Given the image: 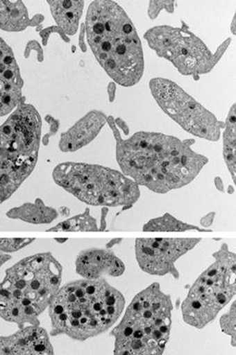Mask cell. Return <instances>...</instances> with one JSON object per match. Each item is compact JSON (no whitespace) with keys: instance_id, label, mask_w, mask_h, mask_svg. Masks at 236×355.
I'll list each match as a JSON object with an SVG mask.
<instances>
[{"instance_id":"1","label":"cell","mask_w":236,"mask_h":355,"mask_svg":"<svg viewBox=\"0 0 236 355\" xmlns=\"http://www.w3.org/2000/svg\"><path fill=\"white\" fill-rule=\"evenodd\" d=\"M117 159L124 175L160 194L188 185L208 162L179 139L146 132L118 141Z\"/></svg>"},{"instance_id":"2","label":"cell","mask_w":236,"mask_h":355,"mask_svg":"<svg viewBox=\"0 0 236 355\" xmlns=\"http://www.w3.org/2000/svg\"><path fill=\"white\" fill-rule=\"evenodd\" d=\"M126 306L122 293L106 279H78L61 286L50 304V336L84 342L108 332Z\"/></svg>"},{"instance_id":"3","label":"cell","mask_w":236,"mask_h":355,"mask_svg":"<svg viewBox=\"0 0 236 355\" xmlns=\"http://www.w3.org/2000/svg\"><path fill=\"white\" fill-rule=\"evenodd\" d=\"M88 44L100 66L123 87H133L144 73L143 49L134 24L113 1H94L85 19Z\"/></svg>"},{"instance_id":"4","label":"cell","mask_w":236,"mask_h":355,"mask_svg":"<svg viewBox=\"0 0 236 355\" xmlns=\"http://www.w3.org/2000/svg\"><path fill=\"white\" fill-rule=\"evenodd\" d=\"M63 268L52 253L25 257L6 270L0 282V318L19 329L40 327V316L61 288Z\"/></svg>"},{"instance_id":"5","label":"cell","mask_w":236,"mask_h":355,"mask_svg":"<svg viewBox=\"0 0 236 355\" xmlns=\"http://www.w3.org/2000/svg\"><path fill=\"white\" fill-rule=\"evenodd\" d=\"M173 309L171 295L158 283L137 293L112 330L114 355H163L172 329Z\"/></svg>"},{"instance_id":"6","label":"cell","mask_w":236,"mask_h":355,"mask_svg":"<svg viewBox=\"0 0 236 355\" xmlns=\"http://www.w3.org/2000/svg\"><path fill=\"white\" fill-rule=\"evenodd\" d=\"M41 123L37 109L22 103L0 126V205L10 199L37 165Z\"/></svg>"},{"instance_id":"7","label":"cell","mask_w":236,"mask_h":355,"mask_svg":"<svg viewBox=\"0 0 236 355\" xmlns=\"http://www.w3.org/2000/svg\"><path fill=\"white\" fill-rule=\"evenodd\" d=\"M53 179L87 205L128 209L140 198L137 183L119 171L99 165L64 162L54 168Z\"/></svg>"},{"instance_id":"8","label":"cell","mask_w":236,"mask_h":355,"mask_svg":"<svg viewBox=\"0 0 236 355\" xmlns=\"http://www.w3.org/2000/svg\"><path fill=\"white\" fill-rule=\"evenodd\" d=\"M214 261L200 275L181 304L183 320L203 329L235 297L236 256L224 243L212 254Z\"/></svg>"},{"instance_id":"9","label":"cell","mask_w":236,"mask_h":355,"mask_svg":"<svg viewBox=\"0 0 236 355\" xmlns=\"http://www.w3.org/2000/svg\"><path fill=\"white\" fill-rule=\"evenodd\" d=\"M149 46L167 59L182 75H202L210 72L219 60L196 35L184 28L161 26L144 34Z\"/></svg>"},{"instance_id":"10","label":"cell","mask_w":236,"mask_h":355,"mask_svg":"<svg viewBox=\"0 0 236 355\" xmlns=\"http://www.w3.org/2000/svg\"><path fill=\"white\" fill-rule=\"evenodd\" d=\"M150 89L162 110L185 131L205 140H219L221 124L217 117L176 83L155 78L150 82Z\"/></svg>"},{"instance_id":"11","label":"cell","mask_w":236,"mask_h":355,"mask_svg":"<svg viewBox=\"0 0 236 355\" xmlns=\"http://www.w3.org/2000/svg\"><path fill=\"white\" fill-rule=\"evenodd\" d=\"M202 239H137L135 259L144 273L151 276L165 277L170 275L178 279L177 260L194 250Z\"/></svg>"},{"instance_id":"12","label":"cell","mask_w":236,"mask_h":355,"mask_svg":"<svg viewBox=\"0 0 236 355\" xmlns=\"http://www.w3.org/2000/svg\"><path fill=\"white\" fill-rule=\"evenodd\" d=\"M23 79L10 46L0 37V117L14 111L22 99Z\"/></svg>"},{"instance_id":"13","label":"cell","mask_w":236,"mask_h":355,"mask_svg":"<svg viewBox=\"0 0 236 355\" xmlns=\"http://www.w3.org/2000/svg\"><path fill=\"white\" fill-rule=\"evenodd\" d=\"M76 272L84 279H105L106 277H117L125 274L126 266L112 250L90 248L81 251L76 257Z\"/></svg>"},{"instance_id":"14","label":"cell","mask_w":236,"mask_h":355,"mask_svg":"<svg viewBox=\"0 0 236 355\" xmlns=\"http://www.w3.org/2000/svg\"><path fill=\"white\" fill-rule=\"evenodd\" d=\"M0 355H55L49 334L43 327L28 325L0 336Z\"/></svg>"},{"instance_id":"15","label":"cell","mask_w":236,"mask_h":355,"mask_svg":"<svg viewBox=\"0 0 236 355\" xmlns=\"http://www.w3.org/2000/svg\"><path fill=\"white\" fill-rule=\"evenodd\" d=\"M106 117L99 111H92L61 135L59 148L62 152H76L91 143L104 127Z\"/></svg>"},{"instance_id":"16","label":"cell","mask_w":236,"mask_h":355,"mask_svg":"<svg viewBox=\"0 0 236 355\" xmlns=\"http://www.w3.org/2000/svg\"><path fill=\"white\" fill-rule=\"evenodd\" d=\"M58 214L57 209L47 206L42 200L37 199L33 203H25L10 209L7 212V217L26 223L45 225L57 220Z\"/></svg>"},{"instance_id":"17","label":"cell","mask_w":236,"mask_h":355,"mask_svg":"<svg viewBox=\"0 0 236 355\" xmlns=\"http://www.w3.org/2000/svg\"><path fill=\"white\" fill-rule=\"evenodd\" d=\"M53 17L61 31L69 35L78 31L85 3L83 1H47Z\"/></svg>"},{"instance_id":"18","label":"cell","mask_w":236,"mask_h":355,"mask_svg":"<svg viewBox=\"0 0 236 355\" xmlns=\"http://www.w3.org/2000/svg\"><path fill=\"white\" fill-rule=\"evenodd\" d=\"M31 24L28 10L22 1H0V28L8 32L25 31Z\"/></svg>"},{"instance_id":"19","label":"cell","mask_w":236,"mask_h":355,"mask_svg":"<svg viewBox=\"0 0 236 355\" xmlns=\"http://www.w3.org/2000/svg\"><path fill=\"white\" fill-rule=\"evenodd\" d=\"M144 232H211V230L201 229L194 225L179 220L170 213H165L161 217L152 218L143 226Z\"/></svg>"},{"instance_id":"20","label":"cell","mask_w":236,"mask_h":355,"mask_svg":"<svg viewBox=\"0 0 236 355\" xmlns=\"http://www.w3.org/2000/svg\"><path fill=\"white\" fill-rule=\"evenodd\" d=\"M47 232H99V224L96 218L90 214V209H85L82 214L64 220L47 230Z\"/></svg>"},{"instance_id":"21","label":"cell","mask_w":236,"mask_h":355,"mask_svg":"<svg viewBox=\"0 0 236 355\" xmlns=\"http://www.w3.org/2000/svg\"><path fill=\"white\" fill-rule=\"evenodd\" d=\"M224 153L227 167L235 183V105L227 119L224 135Z\"/></svg>"},{"instance_id":"22","label":"cell","mask_w":236,"mask_h":355,"mask_svg":"<svg viewBox=\"0 0 236 355\" xmlns=\"http://www.w3.org/2000/svg\"><path fill=\"white\" fill-rule=\"evenodd\" d=\"M219 324L221 330L226 336L231 337V345L235 347L236 344V302L233 303L228 312L221 316Z\"/></svg>"},{"instance_id":"23","label":"cell","mask_w":236,"mask_h":355,"mask_svg":"<svg viewBox=\"0 0 236 355\" xmlns=\"http://www.w3.org/2000/svg\"><path fill=\"white\" fill-rule=\"evenodd\" d=\"M35 239H0V251L8 254L17 252L31 245Z\"/></svg>"},{"instance_id":"24","label":"cell","mask_w":236,"mask_h":355,"mask_svg":"<svg viewBox=\"0 0 236 355\" xmlns=\"http://www.w3.org/2000/svg\"><path fill=\"white\" fill-rule=\"evenodd\" d=\"M215 217L214 212L208 213V215H205V217L201 218V226L203 227V229L209 230L208 227H210L214 223Z\"/></svg>"},{"instance_id":"25","label":"cell","mask_w":236,"mask_h":355,"mask_svg":"<svg viewBox=\"0 0 236 355\" xmlns=\"http://www.w3.org/2000/svg\"><path fill=\"white\" fill-rule=\"evenodd\" d=\"M108 208H102V215H101V223H100L99 229L100 232H106V227H108V224H106V216H108Z\"/></svg>"},{"instance_id":"26","label":"cell","mask_w":236,"mask_h":355,"mask_svg":"<svg viewBox=\"0 0 236 355\" xmlns=\"http://www.w3.org/2000/svg\"><path fill=\"white\" fill-rule=\"evenodd\" d=\"M10 255H8V254L3 253L2 251H0V268H1L3 265H5L6 263L10 261Z\"/></svg>"},{"instance_id":"27","label":"cell","mask_w":236,"mask_h":355,"mask_svg":"<svg viewBox=\"0 0 236 355\" xmlns=\"http://www.w3.org/2000/svg\"><path fill=\"white\" fill-rule=\"evenodd\" d=\"M123 241V239H112L111 241H109L108 244L106 245V248L108 250H112L115 247V245L120 244L121 241Z\"/></svg>"},{"instance_id":"28","label":"cell","mask_w":236,"mask_h":355,"mask_svg":"<svg viewBox=\"0 0 236 355\" xmlns=\"http://www.w3.org/2000/svg\"><path fill=\"white\" fill-rule=\"evenodd\" d=\"M215 184H217V187L220 191H224L223 182L220 178H217V179H215Z\"/></svg>"},{"instance_id":"29","label":"cell","mask_w":236,"mask_h":355,"mask_svg":"<svg viewBox=\"0 0 236 355\" xmlns=\"http://www.w3.org/2000/svg\"><path fill=\"white\" fill-rule=\"evenodd\" d=\"M55 241H58V243H65L67 241V239H55Z\"/></svg>"}]
</instances>
